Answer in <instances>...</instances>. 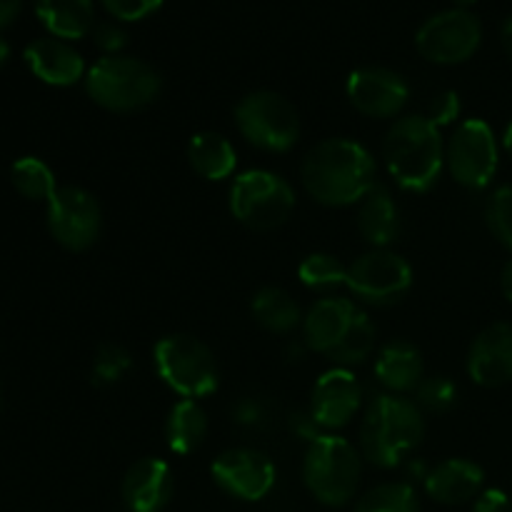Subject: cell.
I'll use <instances>...</instances> for the list:
<instances>
[{"mask_svg": "<svg viewBox=\"0 0 512 512\" xmlns=\"http://www.w3.org/2000/svg\"><path fill=\"white\" fill-rule=\"evenodd\" d=\"M300 178L310 198L330 208H345L363 203L375 188V160L355 140L328 138L305 155Z\"/></svg>", "mask_w": 512, "mask_h": 512, "instance_id": "cell-1", "label": "cell"}, {"mask_svg": "<svg viewBox=\"0 0 512 512\" xmlns=\"http://www.w3.org/2000/svg\"><path fill=\"white\" fill-rule=\"evenodd\" d=\"M383 158L395 183L410 193H428L445 168V145L438 125L425 115L395 120L383 143Z\"/></svg>", "mask_w": 512, "mask_h": 512, "instance_id": "cell-2", "label": "cell"}, {"mask_svg": "<svg viewBox=\"0 0 512 512\" xmlns=\"http://www.w3.org/2000/svg\"><path fill=\"white\" fill-rule=\"evenodd\" d=\"M425 435V420L410 398L383 393L373 398L360 425V453L378 468H398Z\"/></svg>", "mask_w": 512, "mask_h": 512, "instance_id": "cell-3", "label": "cell"}, {"mask_svg": "<svg viewBox=\"0 0 512 512\" xmlns=\"http://www.w3.org/2000/svg\"><path fill=\"white\" fill-rule=\"evenodd\" d=\"M90 100L113 113H135L160 95V75L153 65L130 55H105L85 75Z\"/></svg>", "mask_w": 512, "mask_h": 512, "instance_id": "cell-4", "label": "cell"}, {"mask_svg": "<svg viewBox=\"0 0 512 512\" xmlns=\"http://www.w3.org/2000/svg\"><path fill=\"white\" fill-rule=\"evenodd\" d=\"M303 480L313 498L328 508L350 503L360 485V455L355 445L330 433L315 438L305 453Z\"/></svg>", "mask_w": 512, "mask_h": 512, "instance_id": "cell-5", "label": "cell"}, {"mask_svg": "<svg viewBox=\"0 0 512 512\" xmlns=\"http://www.w3.org/2000/svg\"><path fill=\"white\" fill-rule=\"evenodd\" d=\"M153 358L160 380L185 400L208 398L218 390V363L208 345L193 335H168L155 345Z\"/></svg>", "mask_w": 512, "mask_h": 512, "instance_id": "cell-6", "label": "cell"}, {"mask_svg": "<svg viewBox=\"0 0 512 512\" xmlns=\"http://www.w3.org/2000/svg\"><path fill=\"white\" fill-rule=\"evenodd\" d=\"M295 208L290 183L270 170H245L230 188V213L245 228L268 233L280 228Z\"/></svg>", "mask_w": 512, "mask_h": 512, "instance_id": "cell-7", "label": "cell"}, {"mask_svg": "<svg viewBox=\"0 0 512 512\" xmlns=\"http://www.w3.org/2000/svg\"><path fill=\"white\" fill-rule=\"evenodd\" d=\"M235 125L253 148L288 153L300 138L298 110L273 90H255L235 108Z\"/></svg>", "mask_w": 512, "mask_h": 512, "instance_id": "cell-8", "label": "cell"}, {"mask_svg": "<svg viewBox=\"0 0 512 512\" xmlns=\"http://www.w3.org/2000/svg\"><path fill=\"white\" fill-rule=\"evenodd\" d=\"M345 285L363 303L385 308V305L400 303L408 295L413 285V270L403 255L378 248L360 255L355 263L348 265Z\"/></svg>", "mask_w": 512, "mask_h": 512, "instance_id": "cell-9", "label": "cell"}, {"mask_svg": "<svg viewBox=\"0 0 512 512\" xmlns=\"http://www.w3.org/2000/svg\"><path fill=\"white\" fill-rule=\"evenodd\" d=\"M483 28L470 10L453 8L425 20L415 35V48L425 60L438 65H458L473 58L480 48Z\"/></svg>", "mask_w": 512, "mask_h": 512, "instance_id": "cell-10", "label": "cell"}, {"mask_svg": "<svg viewBox=\"0 0 512 512\" xmlns=\"http://www.w3.org/2000/svg\"><path fill=\"white\" fill-rule=\"evenodd\" d=\"M450 175L468 190H483L498 170V143L485 120H465L445 145Z\"/></svg>", "mask_w": 512, "mask_h": 512, "instance_id": "cell-11", "label": "cell"}, {"mask_svg": "<svg viewBox=\"0 0 512 512\" xmlns=\"http://www.w3.org/2000/svg\"><path fill=\"white\" fill-rule=\"evenodd\" d=\"M103 228V213L100 205L88 190L68 188L55 190L48 200V230L63 248L80 253L88 250L98 240Z\"/></svg>", "mask_w": 512, "mask_h": 512, "instance_id": "cell-12", "label": "cell"}, {"mask_svg": "<svg viewBox=\"0 0 512 512\" xmlns=\"http://www.w3.org/2000/svg\"><path fill=\"white\" fill-rule=\"evenodd\" d=\"M215 485L233 498L255 503L263 500L275 485V465L265 453L250 448L225 450L210 465Z\"/></svg>", "mask_w": 512, "mask_h": 512, "instance_id": "cell-13", "label": "cell"}, {"mask_svg": "<svg viewBox=\"0 0 512 512\" xmlns=\"http://www.w3.org/2000/svg\"><path fill=\"white\" fill-rule=\"evenodd\" d=\"M408 98V83L395 70L360 68L348 78V100L368 118H393L408 105Z\"/></svg>", "mask_w": 512, "mask_h": 512, "instance_id": "cell-14", "label": "cell"}, {"mask_svg": "<svg viewBox=\"0 0 512 512\" xmlns=\"http://www.w3.org/2000/svg\"><path fill=\"white\" fill-rule=\"evenodd\" d=\"M363 403V388L348 368H333L318 378L310 400V415L323 430H340L355 418Z\"/></svg>", "mask_w": 512, "mask_h": 512, "instance_id": "cell-15", "label": "cell"}, {"mask_svg": "<svg viewBox=\"0 0 512 512\" xmlns=\"http://www.w3.org/2000/svg\"><path fill=\"white\" fill-rule=\"evenodd\" d=\"M468 373L483 388H498L512 380V325L495 323L473 340Z\"/></svg>", "mask_w": 512, "mask_h": 512, "instance_id": "cell-16", "label": "cell"}, {"mask_svg": "<svg viewBox=\"0 0 512 512\" xmlns=\"http://www.w3.org/2000/svg\"><path fill=\"white\" fill-rule=\"evenodd\" d=\"M173 495V473L158 458H143L123 478V500L130 512H160Z\"/></svg>", "mask_w": 512, "mask_h": 512, "instance_id": "cell-17", "label": "cell"}, {"mask_svg": "<svg viewBox=\"0 0 512 512\" xmlns=\"http://www.w3.org/2000/svg\"><path fill=\"white\" fill-rule=\"evenodd\" d=\"M358 313V305L348 298L318 300L303 320L305 345L315 353L328 355L345 338Z\"/></svg>", "mask_w": 512, "mask_h": 512, "instance_id": "cell-18", "label": "cell"}, {"mask_svg": "<svg viewBox=\"0 0 512 512\" xmlns=\"http://www.w3.org/2000/svg\"><path fill=\"white\" fill-rule=\"evenodd\" d=\"M25 63L35 78L48 85L68 88L75 85L85 73V63L75 48L60 38H38L25 48Z\"/></svg>", "mask_w": 512, "mask_h": 512, "instance_id": "cell-19", "label": "cell"}, {"mask_svg": "<svg viewBox=\"0 0 512 512\" xmlns=\"http://www.w3.org/2000/svg\"><path fill=\"white\" fill-rule=\"evenodd\" d=\"M375 378L393 395L415 393L425 378V363L420 350L408 340H390L378 350L375 358Z\"/></svg>", "mask_w": 512, "mask_h": 512, "instance_id": "cell-20", "label": "cell"}, {"mask_svg": "<svg viewBox=\"0 0 512 512\" xmlns=\"http://www.w3.org/2000/svg\"><path fill=\"white\" fill-rule=\"evenodd\" d=\"M485 473L480 465L473 460L453 458L445 463L435 465L428 475H425V490L435 503L443 505H460L468 503L470 498L480 493L483 488Z\"/></svg>", "mask_w": 512, "mask_h": 512, "instance_id": "cell-21", "label": "cell"}, {"mask_svg": "<svg viewBox=\"0 0 512 512\" xmlns=\"http://www.w3.org/2000/svg\"><path fill=\"white\" fill-rule=\"evenodd\" d=\"M358 230L375 250L388 248L400 233V213L395 205L393 195L375 185L368 195L363 198L358 210Z\"/></svg>", "mask_w": 512, "mask_h": 512, "instance_id": "cell-22", "label": "cell"}, {"mask_svg": "<svg viewBox=\"0 0 512 512\" xmlns=\"http://www.w3.org/2000/svg\"><path fill=\"white\" fill-rule=\"evenodd\" d=\"M35 13L48 33L60 40L85 38L95 28L93 0H38Z\"/></svg>", "mask_w": 512, "mask_h": 512, "instance_id": "cell-23", "label": "cell"}, {"mask_svg": "<svg viewBox=\"0 0 512 512\" xmlns=\"http://www.w3.org/2000/svg\"><path fill=\"white\" fill-rule=\"evenodd\" d=\"M188 163L200 178L223 180L230 178L238 165V155L228 138L218 133H198L188 143Z\"/></svg>", "mask_w": 512, "mask_h": 512, "instance_id": "cell-24", "label": "cell"}, {"mask_svg": "<svg viewBox=\"0 0 512 512\" xmlns=\"http://www.w3.org/2000/svg\"><path fill=\"white\" fill-rule=\"evenodd\" d=\"M208 433V418L205 410L195 400H180L173 405L165 423V440L168 448L178 455H188L203 445Z\"/></svg>", "mask_w": 512, "mask_h": 512, "instance_id": "cell-25", "label": "cell"}, {"mask_svg": "<svg viewBox=\"0 0 512 512\" xmlns=\"http://www.w3.org/2000/svg\"><path fill=\"white\" fill-rule=\"evenodd\" d=\"M253 318L263 325L270 333H293L300 325L303 315H300V305L295 303V298L290 293L280 288H263L253 295Z\"/></svg>", "mask_w": 512, "mask_h": 512, "instance_id": "cell-26", "label": "cell"}, {"mask_svg": "<svg viewBox=\"0 0 512 512\" xmlns=\"http://www.w3.org/2000/svg\"><path fill=\"white\" fill-rule=\"evenodd\" d=\"M375 343H378V333H375L373 320L360 310L358 318L353 320L350 330L345 333V338L325 358H330L338 365H358L373 355Z\"/></svg>", "mask_w": 512, "mask_h": 512, "instance_id": "cell-27", "label": "cell"}, {"mask_svg": "<svg viewBox=\"0 0 512 512\" xmlns=\"http://www.w3.org/2000/svg\"><path fill=\"white\" fill-rule=\"evenodd\" d=\"M15 190L30 200H50L55 195V175L40 158H20L10 168Z\"/></svg>", "mask_w": 512, "mask_h": 512, "instance_id": "cell-28", "label": "cell"}, {"mask_svg": "<svg viewBox=\"0 0 512 512\" xmlns=\"http://www.w3.org/2000/svg\"><path fill=\"white\" fill-rule=\"evenodd\" d=\"M355 512H420V503L408 483H385L365 493Z\"/></svg>", "mask_w": 512, "mask_h": 512, "instance_id": "cell-29", "label": "cell"}, {"mask_svg": "<svg viewBox=\"0 0 512 512\" xmlns=\"http://www.w3.org/2000/svg\"><path fill=\"white\" fill-rule=\"evenodd\" d=\"M303 285L313 290H333L348 283V268L335 255L313 253L300 263L298 268Z\"/></svg>", "mask_w": 512, "mask_h": 512, "instance_id": "cell-30", "label": "cell"}, {"mask_svg": "<svg viewBox=\"0 0 512 512\" xmlns=\"http://www.w3.org/2000/svg\"><path fill=\"white\" fill-rule=\"evenodd\" d=\"M413 403L420 410L428 413H448L455 403H458V388L445 375H433V378H423L413 393Z\"/></svg>", "mask_w": 512, "mask_h": 512, "instance_id": "cell-31", "label": "cell"}, {"mask_svg": "<svg viewBox=\"0 0 512 512\" xmlns=\"http://www.w3.org/2000/svg\"><path fill=\"white\" fill-rule=\"evenodd\" d=\"M130 365H133V358H130V353L123 345L105 343L100 345L98 353H95L90 378H93L95 385H113L128 375Z\"/></svg>", "mask_w": 512, "mask_h": 512, "instance_id": "cell-32", "label": "cell"}, {"mask_svg": "<svg viewBox=\"0 0 512 512\" xmlns=\"http://www.w3.org/2000/svg\"><path fill=\"white\" fill-rule=\"evenodd\" d=\"M488 225L495 238L512 253V185L498 188L488 200Z\"/></svg>", "mask_w": 512, "mask_h": 512, "instance_id": "cell-33", "label": "cell"}, {"mask_svg": "<svg viewBox=\"0 0 512 512\" xmlns=\"http://www.w3.org/2000/svg\"><path fill=\"white\" fill-rule=\"evenodd\" d=\"M100 3L113 18L133 23V20H143L150 13H155L163 5V0H100Z\"/></svg>", "mask_w": 512, "mask_h": 512, "instance_id": "cell-34", "label": "cell"}, {"mask_svg": "<svg viewBox=\"0 0 512 512\" xmlns=\"http://www.w3.org/2000/svg\"><path fill=\"white\" fill-rule=\"evenodd\" d=\"M458 115H460L458 93H453V90H445V93L435 95V98L430 100L425 118H428L433 125H438V128H443V125L453 123Z\"/></svg>", "mask_w": 512, "mask_h": 512, "instance_id": "cell-35", "label": "cell"}, {"mask_svg": "<svg viewBox=\"0 0 512 512\" xmlns=\"http://www.w3.org/2000/svg\"><path fill=\"white\" fill-rule=\"evenodd\" d=\"M93 40L100 50H105L108 55H120V50L128 43V35L120 25L115 23H100L93 28Z\"/></svg>", "mask_w": 512, "mask_h": 512, "instance_id": "cell-36", "label": "cell"}, {"mask_svg": "<svg viewBox=\"0 0 512 512\" xmlns=\"http://www.w3.org/2000/svg\"><path fill=\"white\" fill-rule=\"evenodd\" d=\"M233 418H235V423L245 425V428H258V425L265 420L263 403L255 398H243L240 403H235Z\"/></svg>", "mask_w": 512, "mask_h": 512, "instance_id": "cell-37", "label": "cell"}, {"mask_svg": "<svg viewBox=\"0 0 512 512\" xmlns=\"http://www.w3.org/2000/svg\"><path fill=\"white\" fill-rule=\"evenodd\" d=\"M473 512H512V503L503 490H485L475 500Z\"/></svg>", "mask_w": 512, "mask_h": 512, "instance_id": "cell-38", "label": "cell"}, {"mask_svg": "<svg viewBox=\"0 0 512 512\" xmlns=\"http://www.w3.org/2000/svg\"><path fill=\"white\" fill-rule=\"evenodd\" d=\"M320 425L315 423V418L313 415H310V410L308 413H295L293 418H290V433L293 435H298V438H303V440H308V443H313L315 438H320Z\"/></svg>", "mask_w": 512, "mask_h": 512, "instance_id": "cell-39", "label": "cell"}, {"mask_svg": "<svg viewBox=\"0 0 512 512\" xmlns=\"http://www.w3.org/2000/svg\"><path fill=\"white\" fill-rule=\"evenodd\" d=\"M20 8H23V0H0V33L18 18Z\"/></svg>", "mask_w": 512, "mask_h": 512, "instance_id": "cell-40", "label": "cell"}, {"mask_svg": "<svg viewBox=\"0 0 512 512\" xmlns=\"http://www.w3.org/2000/svg\"><path fill=\"white\" fill-rule=\"evenodd\" d=\"M500 288H503V295L512 303V260L503 268V275H500Z\"/></svg>", "mask_w": 512, "mask_h": 512, "instance_id": "cell-41", "label": "cell"}, {"mask_svg": "<svg viewBox=\"0 0 512 512\" xmlns=\"http://www.w3.org/2000/svg\"><path fill=\"white\" fill-rule=\"evenodd\" d=\"M503 48H505V53L512 58V18L503 25Z\"/></svg>", "mask_w": 512, "mask_h": 512, "instance_id": "cell-42", "label": "cell"}, {"mask_svg": "<svg viewBox=\"0 0 512 512\" xmlns=\"http://www.w3.org/2000/svg\"><path fill=\"white\" fill-rule=\"evenodd\" d=\"M8 58H10V45L5 43V38H3V35H0V68H3V65L8 63Z\"/></svg>", "mask_w": 512, "mask_h": 512, "instance_id": "cell-43", "label": "cell"}, {"mask_svg": "<svg viewBox=\"0 0 512 512\" xmlns=\"http://www.w3.org/2000/svg\"><path fill=\"white\" fill-rule=\"evenodd\" d=\"M503 143H505V150H508V153H510V158H512V123L508 125V130H505V138H503Z\"/></svg>", "mask_w": 512, "mask_h": 512, "instance_id": "cell-44", "label": "cell"}, {"mask_svg": "<svg viewBox=\"0 0 512 512\" xmlns=\"http://www.w3.org/2000/svg\"><path fill=\"white\" fill-rule=\"evenodd\" d=\"M453 3H458V5H473V3H478V0H453Z\"/></svg>", "mask_w": 512, "mask_h": 512, "instance_id": "cell-45", "label": "cell"}]
</instances>
